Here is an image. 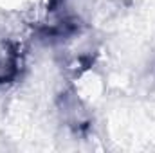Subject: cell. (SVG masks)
<instances>
[{
    "mask_svg": "<svg viewBox=\"0 0 155 153\" xmlns=\"http://www.w3.org/2000/svg\"><path fill=\"white\" fill-rule=\"evenodd\" d=\"M69 92L87 108H92L105 97L107 79L97 67H94V63L88 61L78 67L76 70H72Z\"/></svg>",
    "mask_w": 155,
    "mask_h": 153,
    "instance_id": "1",
    "label": "cell"
},
{
    "mask_svg": "<svg viewBox=\"0 0 155 153\" xmlns=\"http://www.w3.org/2000/svg\"><path fill=\"white\" fill-rule=\"evenodd\" d=\"M22 38L0 31V88L16 81L24 65Z\"/></svg>",
    "mask_w": 155,
    "mask_h": 153,
    "instance_id": "2",
    "label": "cell"
},
{
    "mask_svg": "<svg viewBox=\"0 0 155 153\" xmlns=\"http://www.w3.org/2000/svg\"><path fill=\"white\" fill-rule=\"evenodd\" d=\"M54 4L56 0H0V11L5 15H35L41 20Z\"/></svg>",
    "mask_w": 155,
    "mask_h": 153,
    "instance_id": "3",
    "label": "cell"
}]
</instances>
